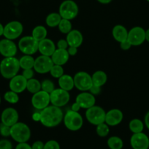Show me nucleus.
Here are the masks:
<instances>
[{
  "mask_svg": "<svg viewBox=\"0 0 149 149\" xmlns=\"http://www.w3.org/2000/svg\"><path fill=\"white\" fill-rule=\"evenodd\" d=\"M74 87L79 91H89L93 86L92 78L88 73L86 72H78L74 74Z\"/></svg>",
  "mask_w": 149,
  "mask_h": 149,
  "instance_id": "8",
  "label": "nucleus"
},
{
  "mask_svg": "<svg viewBox=\"0 0 149 149\" xmlns=\"http://www.w3.org/2000/svg\"><path fill=\"white\" fill-rule=\"evenodd\" d=\"M4 28H5V26H4L2 25V24H1V23H0V37L3 35V34H4Z\"/></svg>",
  "mask_w": 149,
  "mask_h": 149,
  "instance_id": "51",
  "label": "nucleus"
},
{
  "mask_svg": "<svg viewBox=\"0 0 149 149\" xmlns=\"http://www.w3.org/2000/svg\"><path fill=\"white\" fill-rule=\"evenodd\" d=\"M0 149H13V145L10 140L4 139L0 140Z\"/></svg>",
  "mask_w": 149,
  "mask_h": 149,
  "instance_id": "39",
  "label": "nucleus"
},
{
  "mask_svg": "<svg viewBox=\"0 0 149 149\" xmlns=\"http://www.w3.org/2000/svg\"><path fill=\"white\" fill-rule=\"evenodd\" d=\"M58 13L63 19L71 21L78 15V7L72 0H65L60 5Z\"/></svg>",
  "mask_w": 149,
  "mask_h": 149,
  "instance_id": "6",
  "label": "nucleus"
},
{
  "mask_svg": "<svg viewBox=\"0 0 149 149\" xmlns=\"http://www.w3.org/2000/svg\"><path fill=\"white\" fill-rule=\"evenodd\" d=\"M54 66L51 57L41 55L34 60V70L40 74H45L50 72L51 68Z\"/></svg>",
  "mask_w": 149,
  "mask_h": 149,
  "instance_id": "11",
  "label": "nucleus"
},
{
  "mask_svg": "<svg viewBox=\"0 0 149 149\" xmlns=\"http://www.w3.org/2000/svg\"><path fill=\"white\" fill-rule=\"evenodd\" d=\"M23 31L24 26L22 24L18 21H13L5 26L3 36L6 39L13 40L22 34Z\"/></svg>",
  "mask_w": 149,
  "mask_h": 149,
  "instance_id": "9",
  "label": "nucleus"
},
{
  "mask_svg": "<svg viewBox=\"0 0 149 149\" xmlns=\"http://www.w3.org/2000/svg\"><path fill=\"white\" fill-rule=\"evenodd\" d=\"M146 40L149 42V29L146 31Z\"/></svg>",
  "mask_w": 149,
  "mask_h": 149,
  "instance_id": "52",
  "label": "nucleus"
},
{
  "mask_svg": "<svg viewBox=\"0 0 149 149\" xmlns=\"http://www.w3.org/2000/svg\"><path fill=\"white\" fill-rule=\"evenodd\" d=\"M75 102L79 104L81 108L87 110V109L95 105L96 99L94 96L90 92L84 91L77 96Z\"/></svg>",
  "mask_w": 149,
  "mask_h": 149,
  "instance_id": "17",
  "label": "nucleus"
},
{
  "mask_svg": "<svg viewBox=\"0 0 149 149\" xmlns=\"http://www.w3.org/2000/svg\"><path fill=\"white\" fill-rule=\"evenodd\" d=\"M18 48L25 55H33L38 51L39 42L32 36L22 37L18 42Z\"/></svg>",
  "mask_w": 149,
  "mask_h": 149,
  "instance_id": "7",
  "label": "nucleus"
},
{
  "mask_svg": "<svg viewBox=\"0 0 149 149\" xmlns=\"http://www.w3.org/2000/svg\"><path fill=\"white\" fill-rule=\"evenodd\" d=\"M51 57L53 62H54V64L63 66L69 61L70 55L67 52V50L57 48Z\"/></svg>",
  "mask_w": 149,
  "mask_h": 149,
  "instance_id": "22",
  "label": "nucleus"
},
{
  "mask_svg": "<svg viewBox=\"0 0 149 149\" xmlns=\"http://www.w3.org/2000/svg\"><path fill=\"white\" fill-rule=\"evenodd\" d=\"M4 99L5 101L8 102L10 103V104H16L19 101V97H18V94L14 92L13 91H8L4 94Z\"/></svg>",
  "mask_w": 149,
  "mask_h": 149,
  "instance_id": "33",
  "label": "nucleus"
},
{
  "mask_svg": "<svg viewBox=\"0 0 149 149\" xmlns=\"http://www.w3.org/2000/svg\"><path fill=\"white\" fill-rule=\"evenodd\" d=\"M58 86L59 88L67 91H70L74 87L73 78L69 74H63L61 78H58Z\"/></svg>",
  "mask_w": 149,
  "mask_h": 149,
  "instance_id": "24",
  "label": "nucleus"
},
{
  "mask_svg": "<svg viewBox=\"0 0 149 149\" xmlns=\"http://www.w3.org/2000/svg\"><path fill=\"white\" fill-rule=\"evenodd\" d=\"M10 127H8L2 123L0 124V134L3 137H7L10 136Z\"/></svg>",
  "mask_w": 149,
  "mask_h": 149,
  "instance_id": "37",
  "label": "nucleus"
},
{
  "mask_svg": "<svg viewBox=\"0 0 149 149\" xmlns=\"http://www.w3.org/2000/svg\"><path fill=\"white\" fill-rule=\"evenodd\" d=\"M130 144L133 149H148L149 148V138L145 133H135L131 137Z\"/></svg>",
  "mask_w": 149,
  "mask_h": 149,
  "instance_id": "16",
  "label": "nucleus"
},
{
  "mask_svg": "<svg viewBox=\"0 0 149 149\" xmlns=\"http://www.w3.org/2000/svg\"><path fill=\"white\" fill-rule=\"evenodd\" d=\"M43 149H60L59 143L54 140H51L45 143Z\"/></svg>",
  "mask_w": 149,
  "mask_h": 149,
  "instance_id": "38",
  "label": "nucleus"
},
{
  "mask_svg": "<svg viewBox=\"0 0 149 149\" xmlns=\"http://www.w3.org/2000/svg\"><path fill=\"white\" fill-rule=\"evenodd\" d=\"M50 73H51V76L54 78H59L64 74V69H63L62 66L54 64L50 71Z\"/></svg>",
  "mask_w": 149,
  "mask_h": 149,
  "instance_id": "36",
  "label": "nucleus"
},
{
  "mask_svg": "<svg viewBox=\"0 0 149 149\" xmlns=\"http://www.w3.org/2000/svg\"><path fill=\"white\" fill-rule=\"evenodd\" d=\"M66 40H67L69 46L79 48L83 43L84 37H83L81 31H78V30H72L70 32H69L67 34Z\"/></svg>",
  "mask_w": 149,
  "mask_h": 149,
  "instance_id": "21",
  "label": "nucleus"
},
{
  "mask_svg": "<svg viewBox=\"0 0 149 149\" xmlns=\"http://www.w3.org/2000/svg\"><path fill=\"white\" fill-rule=\"evenodd\" d=\"M56 45L54 44V41L51 39H45L39 42V46H38V51H40L42 55L50 56L53 55L54 51H56Z\"/></svg>",
  "mask_w": 149,
  "mask_h": 149,
  "instance_id": "20",
  "label": "nucleus"
},
{
  "mask_svg": "<svg viewBox=\"0 0 149 149\" xmlns=\"http://www.w3.org/2000/svg\"><path fill=\"white\" fill-rule=\"evenodd\" d=\"M26 89L31 94H35L41 90V83L35 78L28 80L26 84Z\"/></svg>",
  "mask_w": 149,
  "mask_h": 149,
  "instance_id": "29",
  "label": "nucleus"
},
{
  "mask_svg": "<svg viewBox=\"0 0 149 149\" xmlns=\"http://www.w3.org/2000/svg\"><path fill=\"white\" fill-rule=\"evenodd\" d=\"M44 146H45V144L43 143V142L37 140L33 143L32 146H31V149H43Z\"/></svg>",
  "mask_w": 149,
  "mask_h": 149,
  "instance_id": "43",
  "label": "nucleus"
},
{
  "mask_svg": "<svg viewBox=\"0 0 149 149\" xmlns=\"http://www.w3.org/2000/svg\"><path fill=\"white\" fill-rule=\"evenodd\" d=\"M20 68L19 59L15 57H6L0 62V74L6 79L10 80L17 75Z\"/></svg>",
  "mask_w": 149,
  "mask_h": 149,
  "instance_id": "2",
  "label": "nucleus"
},
{
  "mask_svg": "<svg viewBox=\"0 0 149 149\" xmlns=\"http://www.w3.org/2000/svg\"><path fill=\"white\" fill-rule=\"evenodd\" d=\"M113 37L118 42H121L127 40L128 31L122 25H116L113 27L112 31Z\"/></svg>",
  "mask_w": 149,
  "mask_h": 149,
  "instance_id": "23",
  "label": "nucleus"
},
{
  "mask_svg": "<svg viewBox=\"0 0 149 149\" xmlns=\"http://www.w3.org/2000/svg\"><path fill=\"white\" fill-rule=\"evenodd\" d=\"M15 149H31V146L27 143H21L17 145Z\"/></svg>",
  "mask_w": 149,
  "mask_h": 149,
  "instance_id": "45",
  "label": "nucleus"
},
{
  "mask_svg": "<svg viewBox=\"0 0 149 149\" xmlns=\"http://www.w3.org/2000/svg\"><path fill=\"white\" fill-rule=\"evenodd\" d=\"M0 103H1V97H0Z\"/></svg>",
  "mask_w": 149,
  "mask_h": 149,
  "instance_id": "53",
  "label": "nucleus"
},
{
  "mask_svg": "<svg viewBox=\"0 0 149 149\" xmlns=\"http://www.w3.org/2000/svg\"><path fill=\"white\" fill-rule=\"evenodd\" d=\"M124 115L119 109H112L106 113L105 123L108 126L114 127L121 124L123 121Z\"/></svg>",
  "mask_w": 149,
  "mask_h": 149,
  "instance_id": "19",
  "label": "nucleus"
},
{
  "mask_svg": "<svg viewBox=\"0 0 149 149\" xmlns=\"http://www.w3.org/2000/svg\"><path fill=\"white\" fill-rule=\"evenodd\" d=\"M18 48L13 40L5 39L0 40V54L6 57H15L16 55Z\"/></svg>",
  "mask_w": 149,
  "mask_h": 149,
  "instance_id": "14",
  "label": "nucleus"
},
{
  "mask_svg": "<svg viewBox=\"0 0 149 149\" xmlns=\"http://www.w3.org/2000/svg\"><path fill=\"white\" fill-rule=\"evenodd\" d=\"M67 52H68L70 56H72L76 55L77 53H78V48H75V47H72L69 46L68 48H67Z\"/></svg>",
  "mask_w": 149,
  "mask_h": 149,
  "instance_id": "46",
  "label": "nucleus"
},
{
  "mask_svg": "<svg viewBox=\"0 0 149 149\" xmlns=\"http://www.w3.org/2000/svg\"><path fill=\"white\" fill-rule=\"evenodd\" d=\"M18 118L19 116L18 111L13 107H8L5 109L1 115V121L2 124L10 127L18 122Z\"/></svg>",
  "mask_w": 149,
  "mask_h": 149,
  "instance_id": "15",
  "label": "nucleus"
},
{
  "mask_svg": "<svg viewBox=\"0 0 149 149\" xmlns=\"http://www.w3.org/2000/svg\"><path fill=\"white\" fill-rule=\"evenodd\" d=\"M26 84L27 80L24 78L22 74H17L10 79L9 87L11 91L20 94L26 89Z\"/></svg>",
  "mask_w": 149,
  "mask_h": 149,
  "instance_id": "18",
  "label": "nucleus"
},
{
  "mask_svg": "<svg viewBox=\"0 0 149 149\" xmlns=\"http://www.w3.org/2000/svg\"><path fill=\"white\" fill-rule=\"evenodd\" d=\"M107 146L110 148V149H122L124 146V142L119 137L117 136H113L110 137L107 140Z\"/></svg>",
  "mask_w": 149,
  "mask_h": 149,
  "instance_id": "31",
  "label": "nucleus"
},
{
  "mask_svg": "<svg viewBox=\"0 0 149 149\" xmlns=\"http://www.w3.org/2000/svg\"><path fill=\"white\" fill-rule=\"evenodd\" d=\"M132 46V45L131 43L129 42L128 40L120 42V47H121V49L124 50V51H127V50L130 49Z\"/></svg>",
  "mask_w": 149,
  "mask_h": 149,
  "instance_id": "42",
  "label": "nucleus"
},
{
  "mask_svg": "<svg viewBox=\"0 0 149 149\" xmlns=\"http://www.w3.org/2000/svg\"><path fill=\"white\" fill-rule=\"evenodd\" d=\"M145 124H146V127L149 130V111L148 112L146 116H145Z\"/></svg>",
  "mask_w": 149,
  "mask_h": 149,
  "instance_id": "49",
  "label": "nucleus"
},
{
  "mask_svg": "<svg viewBox=\"0 0 149 149\" xmlns=\"http://www.w3.org/2000/svg\"><path fill=\"white\" fill-rule=\"evenodd\" d=\"M96 132L100 137H104L108 135L109 132H110V127L105 122L102 123V124H100L97 126Z\"/></svg>",
  "mask_w": 149,
  "mask_h": 149,
  "instance_id": "34",
  "label": "nucleus"
},
{
  "mask_svg": "<svg viewBox=\"0 0 149 149\" xmlns=\"http://www.w3.org/2000/svg\"><path fill=\"white\" fill-rule=\"evenodd\" d=\"M64 126L70 131H78L81 130L84 124L83 117L78 112L70 110L66 113L63 118Z\"/></svg>",
  "mask_w": 149,
  "mask_h": 149,
  "instance_id": "4",
  "label": "nucleus"
},
{
  "mask_svg": "<svg viewBox=\"0 0 149 149\" xmlns=\"http://www.w3.org/2000/svg\"><path fill=\"white\" fill-rule=\"evenodd\" d=\"M147 1H148V2H149V0H147Z\"/></svg>",
  "mask_w": 149,
  "mask_h": 149,
  "instance_id": "54",
  "label": "nucleus"
},
{
  "mask_svg": "<svg viewBox=\"0 0 149 149\" xmlns=\"http://www.w3.org/2000/svg\"><path fill=\"white\" fill-rule=\"evenodd\" d=\"M101 4H104V5H105V4H109L110 2H112V0H97Z\"/></svg>",
  "mask_w": 149,
  "mask_h": 149,
  "instance_id": "50",
  "label": "nucleus"
},
{
  "mask_svg": "<svg viewBox=\"0 0 149 149\" xmlns=\"http://www.w3.org/2000/svg\"><path fill=\"white\" fill-rule=\"evenodd\" d=\"M55 89V86L53 81L51 80H44L42 83H41V90L45 91V92L51 94L54 90Z\"/></svg>",
  "mask_w": 149,
  "mask_h": 149,
  "instance_id": "35",
  "label": "nucleus"
},
{
  "mask_svg": "<svg viewBox=\"0 0 149 149\" xmlns=\"http://www.w3.org/2000/svg\"><path fill=\"white\" fill-rule=\"evenodd\" d=\"M129 127H130V131L134 133V134L140 133L143 132V130L144 129V124H143V121L141 120L134 118V119H132L130 121V124H129Z\"/></svg>",
  "mask_w": 149,
  "mask_h": 149,
  "instance_id": "30",
  "label": "nucleus"
},
{
  "mask_svg": "<svg viewBox=\"0 0 149 149\" xmlns=\"http://www.w3.org/2000/svg\"><path fill=\"white\" fill-rule=\"evenodd\" d=\"M50 103V94L42 90L34 94L31 97V104L37 110H43L49 106Z\"/></svg>",
  "mask_w": 149,
  "mask_h": 149,
  "instance_id": "12",
  "label": "nucleus"
},
{
  "mask_svg": "<svg viewBox=\"0 0 149 149\" xmlns=\"http://www.w3.org/2000/svg\"><path fill=\"white\" fill-rule=\"evenodd\" d=\"M10 137L18 143H26L31 137V130L24 123L17 122L11 127Z\"/></svg>",
  "mask_w": 149,
  "mask_h": 149,
  "instance_id": "3",
  "label": "nucleus"
},
{
  "mask_svg": "<svg viewBox=\"0 0 149 149\" xmlns=\"http://www.w3.org/2000/svg\"><path fill=\"white\" fill-rule=\"evenodd\" d=\"M106 112L102 107L94 105L87 109L86 112V117L90 124L97 126L105 122Z\"/></svg>",
  "mask_w": 149,
  "mask_h": 149,
  "instance_id": "5",
  "label": "nucleus"
},
{
  "mask_svg": "<svg viewBox=\"0 0 149 149\" xmlns=\"http://www.w3.org/2000/svg\"><path fill=\"white\" fill-rule=\"evenodd\" d=\"M34 58L30 55H24L19 59V64L21 68L23 70L33 69L34 64Z\"/></svg>",
  "mask_w": 149,
  "mask_h": 149,
  "instance_id": "28",
  "label": "nucleus"
},
{
  "mask_svg": "<svg viewBox=\"0 0 149 149\" xmlns=\"http://www.w3.org/2000/svg\"><path fill=\"white\" fill-rule=\"evenodd\" d=\"M127 40L133 46L142 45L146 40V31L140 26H134L128 31Z\"/></svg>",
  "mask_w": 149,
  "mask_h": 149,
  "instance_id": "13",
  "label": "nucleus"
},
{
  "mask_svg": "<svg viewBox=\"0 0 149 149\" xmlns=\"http://www.w3.org/2000/svg\"><path fill=\"white\" fill-rule=\"evenodd\" d=\"M89 91L91 94H92L94 96L97 95V94H99L100 92H101V87L93 85L91 87V88H90L89 91Z\"/></svg>",
  "mask_w": 149,
  "mask_h": 149,
  "instance_id": "44",
  "label": "nucleus"
},
{
  "mask_svg": "<svg viewBox=\"0 0 149 149\" xmlns=\"http://www.w3.org/2000/svg\"><path fill=\"white\" fill-rule=\"evenodd\" d=\"M47 34H48V31L43 26H37L34 27L31 32V36L38 42L45 39Z\"/></svg>",
  "mask_w": 149,
  "mask_h": 149,
  "instance_id": "26",
  "label": "nucleus"
},
{
  "mask_svg": "<svg viewBox=\"0 0 149 149\" xmlns=\"http://www.w3.org/2000/svg\"></svg>",
  "mask_w": 149,
  "mask_h": 149,
  "instance_id": "55",
  "label": "nucleus"
},
{
  "mask_svg": "<svg viewBox=\"0 0 149 149\" xmlns=\"http://www.w3.org/2000/svg\"><path fill=\"white\" fill-rule=\"evenodd\" d=\"M41 124L45 127L52 128L58 126L64 118V114L60 107L49 105L40 112Z\"/></svg>",
  "mask_w": 149,
  "mask_h": 149,
  "instance_id": "1",
  "label": "nucleus"
},
{
  "mask_svg": "<svg viewBox=\"0 0 149 149\" xmlns=\"http://www.w3.org/2000/svg\"><path fill=\"white\" fill-rule=\"evenodd\" d=\"M70 100V95L69 91L63 90L61 88H55L50 94V100L52 105L61 107L66 105Z\"/></svg>",
  "mask_w": 149,
  "mask_h": 149,
  "instance_id": "10",
  "label": "nucleus"
},
{
  "mask_svg": "<svg viewBox=\"0 0 149 149\" xmlns=\"http://www.w3.org/2000/svg\"><path fill=\"white\" fill-rule=\"evenodd\" d=\"M32 118L35 121H40V113H34L32 116Z\"/></svg>",
  "mask_w": 149,
  "mask_h": 149,
  "instance_id": "48",
  "label": "nucleus"
},
{
  "mask_svg": "<svg viewBox=\"0 0 149 149\" xmlns=\"http://www.w3.org/2000/svg\"><path fill=\"white\" fill-rule=\"evenodd\" d=\"M80 109H81V107H80L79 104L76 102L73 103L72 105V107H71V110H73V111H75V112H78L80 110Z\"/></svg>",
  "mask_w": 149,
  "mask_h": 149,
  "instance_id": "47",
  "label": "nucleus"
},
{
  "mask_svg": "<svg viewBox=\"0 0 149 149\" xmlns=\"http://www.w3.org/2000/svg\"><path fill=\"white\" fill-rule=\"evenodd\" d=\"M34 70L32 69H27V70H24L22 73V75L24 76V78L28 81V80L31 79V78H34Z\"/></svg>",
  "mask_w": 149,
  "mask_h": 149,
  "instance_id": "40",
  "label": "nucleus"
},
{
  "mask_svg": "<svg viewBox=\"0 0 149 149\" xmlns=\"http://www.w3.org/2000/svg\"><path fill=\"white\" fill-rule=\"evenodd\" d=\"M61 17L59 15V13H50L48 16L46 17L45 19V23H46L47 26L51 28H54V27L58 26L59 23L61 21Z\"/></svg>",
  "mask_w": 149,
  "mask_h": 149,
  "instance_id": "27",
  "label": "nucleus"
},
{
  "mask_svg": "<svg viewBox=\"0 0 149 149\" xmlns=\"http://www.w3.org/2000/svg\"><path fill=\"white\" fill-rule=\"evenodd\" d=\"M69 45L67 43V40H63L61 39L57 42V48L58 49H64V50H67L68 48Z\"/></svg>",
  "mask_w": 149,
  "mask_h": 149,
  "instance_id": "41",
  "label": "nucleus"
},
{
  "mask_svg": "<svg viewBox=\"0 0 149 149\" xmlns=\"http://www.w3.org/2000/svg\"><path fill=\"white\" fill-rule=\"evenodd\" d=\"M91 78H92L93 85L100 87L104 85L107 80V76L106 73L104 71H101V70L95 72L92 74Z\"/></svg>",
  "mask_w": 149,
  "mask_h": 149,
  "instance_id": "25",
  "label": "nucleus"
},
{
  "mask_svg": "<svg viewBox=\"0 0 149 149\" xmlns=\"http://www.w3.org/2000/svg\"><path fill=\"white\" fill-rule=\"evenodd\" d=\"M58 29L61 31L62 34H68L69 32L72 31V23L70 22V20L67 19H61V22L59 23L58 26Z\"/></svg>",
  "mask_w": 149,
  "mask_h": 149,
  "instance_id": "32",
  "label": "nucleus"
}]
</instances>
